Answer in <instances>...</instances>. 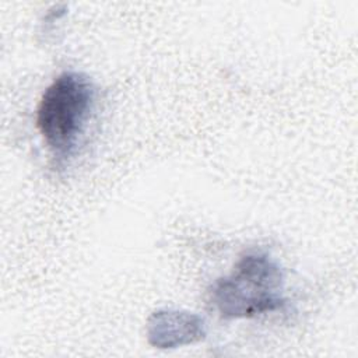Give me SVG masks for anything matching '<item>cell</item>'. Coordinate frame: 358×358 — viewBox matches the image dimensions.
<instances>
[{
  "instance_id": "6da1fadb",
  "label": "cell",
  "mask_w": 358,
  "mask_h": 358,
  "mask_svg": "<svg viewBox=\"0 0 358 358\" xmlns=\"http://www.w3.org/2000/svg\"><path fill=\"white\" fill-rule=\"evenodd\" d=\"M284 275L280 266L264 253H248L231 274L217 280L211 302L222 317H255L284 306Z\"/></svg>"
},
{
  "instance_id": "7a4b0ae2",
  "label": "cell",
  "mask_w": 358,
  "mask_h": 358,
  "mask_svg": "<svg viewBox=\"0 0 358 358\" xmlns=\"http://www.w3.org/2000/svg\"><path fill=\"white\" fill-rule=\"evenodd\" d=\"M92 105L94 87L81 73H62L45 90L36 109V126L56 157L64 158L76 150Z\"/></svg>"
},
{
  "instance_id": "3957f363",
  "label": "cell",
  "mask_w": 358,
  "mask_h": 358,
  "mask_svg": "<svg viewBox=\"0 0 358 358\" xmlns=\"http://www.w3.org/2000/svg\"><path fill=\"white\" fill-rule=\"evenodd\" d=\"M148 341L158 348H175L203 340L204 320L190 312L164 309L154 312L147 323Z\"/></svg>"
}]
</instances>
